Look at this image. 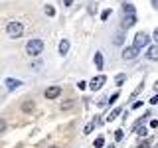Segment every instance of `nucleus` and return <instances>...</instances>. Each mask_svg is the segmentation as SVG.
Returning <instances> with one entry per match:
<instances>
[{
  "label": "nucleus",
  "instance_id": "obj_6",
  "mask_svg": "<svg viewBox=\"0 0 158 148\" xmlns=\"http://www.w3.org/2000/svg\"><path fill=\"white\" fill-rule=\"evenodd\" d=\"M136 56H138V47H135V46L127 47L125 51H123V59H135Z\"/></svg>",
  "mask_w": 158,
  "mask_h": 148
},
{
  "label": "nucleus",
  "instance_id": "obj_9",
  "mask_svg": "<svg viewBox=\"0 0 158 148\" xmlns=\"http://www.w3.org/2000/svg\"><path fill=\"white\" fill-rule=\"evenodd\" d=\"M20 85H22V81H18V79H6V87H8V91H14V89H18Z\"/></svg>",
  "mask_w": 158,
  "mask_h": 148
},
{
  "label": "nucleus",
  "instance_id": "obj_8",
  "mask_svg": "<svg viewBox=\"0 0 158 148\" xmlns=\"http://www.w3.org/2000/svg\"><path fill=\"white\" fill-rule=\"evenodd\" d=\"M135 22H136V14H128V16H125V20H123V28H131Z\"/></svg>",
  "mask_w": 158,
  "mask_h": 148
},
{
  "label": "nucleus",
  "instance_id": "obj_13",
  "mask_svg": "<svg viewBox=\"0 0 158 148\" xmlns=\"http://www.w3.org/2000/svg\"><path fill=\"white\" fill-rule=\"evenodd\" d=\"M95 65H97V69H103V53H95Z\"/></svg>",
  "mask_w": 158,
  "mask_h": 148
},
{
  "label": "nucleus",
  "instance_id": "obj_5",
  "mask_svg": "<svg viewBox=\"0 0 158 148\" xmlns=\"http://www.w3.org/2000/svg\"><path fill=\"white\" fill-rule=\"evenodd\" d=\"M44 95H46V99H57L59 95H61V87H57V85H53V87H48Z\"/></svg>",
  "mask_w": 158,
  "mask_h": 148
},
{
  "label": "nucleus",
  "instance_id": "obj_7",
  "mask_svg": "<svg viewBox=\"0 0 158 148\" xmlns=\"http://www.w3.org/2000/svg\"><path fill=\"white\" fill-rule=\"evenodd\" d=\"M73 105H75L73 99H65V101L59 103V111H69V109H73Z\"/></svg>",
  "mask_w": 158,
  "mask_h": 148
},
{
  "label": "nucleus",
  "instance_id": "obj_23",
  "mask_svg": "<svg viewBox=\"0 0 158 148\" xmlns=\"http://www.w3.org/2000/svg\"><path fill=\"white\" fill-rule=\"evenodd\" d=\"M91 130H93V125H87V126H85V130H83V132H85V134H89Z\"/></svg>",
  "mask_w": 158,
  "mask_h": 148
},
{
  "label": "nucleus",
  "instance_id": "obj_15",
  "mask_svg": "<svg viewBox=\"0 0 158 148\" xmlns=\"http://www.w3.org/2000/svg\"><path fill=\"white\" fill-rule=\"evenodd\" d=\"M118 115H121V109H115V111H113V113H111V115H109L107 118H109V121H115V118H117Z\"/></svg>",
  "mask_w": 158,
  "mask_h": 148
},
{
  "label": "nucleus",
  "instance_id": "obj_4",
  "mask_svg": "<svg viewBox=\"0 0 158 148\" xmlns=\"http://www.w3.org/2000/svg\"><path fill=\"white\" fill-rule=\"evenodd\" d=\"M105 83H107V77L105 75H97V77H93L91 81H89V87H91V91H99Z\"/></svg>",
  "mask_w": 158,
  "mask_h": 148
},
{
  "label": "nucleus",
  "instance_id": "obj_14",
  "mask_svg": "<svg viewBox=\"0 0 158 148\" xmlns=\"http://www.w3.org/2000/svg\"><path fill=\"white\" fill-rule=\"evenodd\" d=\"M125 14H127V16H128V14H136L135 6H132V4H125Z\"/></svg>",
  "mask_w": 158,
  "mask_h": 148
},
{
  "label": "nucleus",
  "instance_id": "obj_21",
  "mask_svg": "<svg viewBox=\"0 0 158 148\" xmlns=\"http://www.w3.org/2000/svg\"><path fill=\"white\" fill-rule=\"evenodd\" d=\"M123 136H125V132H123V130H117L115 132V138H117V140H123Z\"/></svg>",
  "mask_w": 158,
  "mask_h": 148
},
{
  "label": "nucleus",
  "instance_id": "obj_2",
  "mask_svg": "<svg viewBox=\"0 0 158 148\" xmlns=\"http://www.w3.org/2000/svg\"><path fill=\"white\" fill-rule=\"evenodd\" d=\"M42 51H44V42H42V39L34 38V39H30V42L26 43V53H28V56L36 57V56H40Z\"/></svg>",
  "mask_w": 158,
  "mask_h": 148
},
{
  "label": "nucleus",
  "instance_id": "obj_24",
  "mask_svg": "<svg viewBox=\"0 0 158 148\" xmlns=\"http://www.w3.org/2000/svg\"><path fill=\"white\" fill-rule=\"evenodd\" d=\"M77 87H79V89H85V87H87V83H85V81H79V83H77Z\"/></svg>",
  "mask_w": 158,
  "mask_h": 148
},
{
  "label": "nucleus",
  "instance_id": "obj_3",
  "mask_svg": "<svg viewBox=\"0 0 158 148\" xmlns=\"http://www.w3.org/2000/svg\"><path fill=\"white\" fill-rule=\"evenodd\" d=\"M148 39H150V38H148V36H146L144 32H138L136 36H135V39H132V46L140 49V47H144V46H148Z\"/></svg>",
  "mask_w": 158,
  "mask_h": 148
},
{
  "label": "nucleus",
  "instance_id": "obj_22",
  "mask_svg": "<svg viewBox=\"0 0 158 148\" xmlns=\"http://www.w3.org/2000/svg\"><path fill=\"white\" fill-rule=\"evenodd\" d=\"M109 16H111V10H105V12H103V14H101V18H103V20H107Z\"/></svg>",
  "mask_w": 158,
  "mask_h": 148
},
{
  "label": "nucleus",
  "instance_id": "obj_16",
  "mask_svg": "<svg viewBox=\"0 0 158 148\" xmlns=\"http://www.w3.org/2000/svg\"><path fill=\"white\" fill-rule=\"evenodd\" d=\"M136 134H138V136H146V134H148V130H146L144 126H138V128H136Z\"/></svg>",
  "mask_w": 158,
  "mask_h": 148
},
{
  "label": "nucleus",
  "instance_id": "obj_25",
  "mask_svg": "<svg viewBox=\"0 0 158 148\" xmlns=\"http://www.w3.org/2000/svg\"><path fill=\"white\" fill-rule=\"evenodd\" d=\"M150 105H158V95H156V97H152V99H150Z\"/></svg>",
  "mask_w": 158,
  "mask_h": 148
},
{
  "label": "nucleus",
  "instance_id": "obj_28",
  "mask_svg": "<svg viewBox=\"0 0 158 148\" xmlns=\"http://www.w3.org/2000/svg\"><path fill=\"white\" fill-rule=\"evenodd\" d=\"M154 89H156V91H158V81H156V83H154Z\"/></svg>",
  "mask_w": 158,
  "mask_h": 148
},
{
  "label": "nucleus",
  "instance_id": "obj_10",
  "mask_svg": "<svg viewBox=\"0 0 158 148\" xmlns=\"http://www.w3.org/2000/svg\"><path fill=\"white\" fill-rule=\"evenodd\" d=\"M69 46H71V43H69L67 39H61V42H59V56H67Z\"/></svg>",
  "mask_w": 158,
  "mask_h": 148
},
{
  "label": "nucleus",
  "instance_id": "obj_17",
  "mask_svg": "<svg viewBox=\"0 0 158 148\" xmlns=\"http://www.w3.org/2000/svg\"><path fill=\"white\" fill-rule=\"evenodd\" d=\"M125 79H127V75H123V73H118V75L115 77V81H117V85H121V83H125Z\"/></svg>",
  "mask_w": 158,
  "mask_h": 148
},
{
  "label": "nucleus",
  "instance_id": "obj_20",
  "mask_svg": "<svg viewBox=\"0 0 158 148\" xmlns=\"http://www.w3.org/2000/svg\"><path fill=\"white\" fill-rule=\"evenodd\" d=\"M46 14H48V16H53V14H56V10H53V6H46Z\"/></svg>",
  "mask_w": 158,
  "mask_h": 148
},
{
  "label": "nucleus",
  "instance_id": "obj_19",
  "mask_svg": "<svg viewBox=\"0 0 158 148\" xmlns=\"http://www.w3.org/2000/svg\"><path fill=\"white\" fill-rule=\"evenodd\" d=\"M0 132H6V121L0 118Z\"/></svg>",
  "mask_w": 158,
  "mask_h": 148
},
{
  "label": "nucleus",
  "instance_id": "obj_26",
  "mask_svg": "<svg viewBox=\"0 0 158 148\" xmlns=\"http://www.w3.org/2000/svg\"><path fill=\"white\" fill-rule=\"evenodd\" d=\"M117 99H118V93H115V95H113V97H111V101H109V103H115V101H117Z\"/></svg>",
  "mask_w": 158,
  "mask_h": 148
},
{
  "label": "nucleus",
  "instance_id": "obj_11",
  "mask_svg": "<svg viewBox=\"0 0 158 148\" xmlns=\"http://www.w3.org/2000/svg\"><path fill=\"white\" fill-rule=\"evenodd\" d=\"M34 107H36V105H34V101H30V99H28V101L22 103V107H20V109H22V113H32Z\"/></svg>",
  "mask_w": 158,
  "mask_h": 148
},
{
  "label": "nucleus",
  "instance_id": "obj_12",
  "mask_svg": "<svg viewBox=\"0 0 158 148\" xmlns=\"http://www.w3.org/2000/svg\"><path fill=\"white\" fill-rule=\"evenodd\" d=\"M146 57H148V59H152V61H156V59H158V47H148Z\"/></svg>",
  "mask_w": 158,
  "mask_h": 148
},
{
  "label": "nucleus",
  "instance_id": "obj_29",
  "mask_svg": "<svg viewBox=\"0 0 158 148\" xmlns=\"http://www.w3.org/2000/svg\"><path fill=\"white\" fill-rule=\"evenodd\" d=\"M48 148H59V146H48Z\"/></svg>",
  "mask_w": 158,
  "mask_h": 148
},
{
  "label": "nucleus",
  "instance_id": "obj_18",
  "mask_svg": "<svg viewBox=\"0 0 158 148\" xmlns=\"http://www.w3.org/2000/svg\"><path fill=\"white\" fill-rule=\"evenodd\" d=\"M103 144H105V138H103V136H99V138H95V148H101Z\"/></svg>",
  "mask_w": 158,
  "mask_h": 148
},
{
  "label": "nucleus",
  "instance_id": "obj_27",
  "mask_svg": "<svg viewBox=\"0 0 158 148\" xmlns=\"http://www.w3.org/2000/svg\"><path fill=\"white\" fill-rule=\"evenodd\" d=\"M138 148H150V146H148L146 142H144V144H140V146H138Z\"/></svg>",
  "mask_w": 158,
  "mask_h": 148
},
{
  "label": "nucleus",
  "instance_id": "obj_1",
  "mask_svg": "<svg viewBox=\"0 0 158 148\" xmlns=\"http://www.w3.org/2000/svg\"><path fill=\"white\" fill-rule=\"evenodd\" d=\"M4 30H6L8 38L18 39V38H22V34H24V24H22V22H18V20H10Z\"/></svg>",
  "mask_w": 158,
  "mask_h": 148
}]
</instances>
